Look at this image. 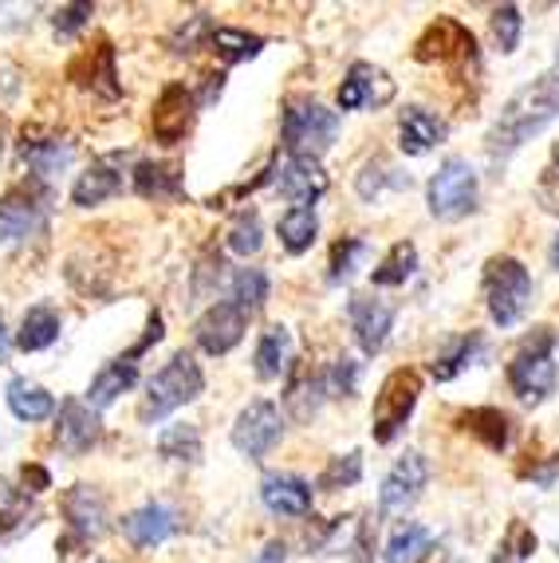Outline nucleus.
<instances>
[{
	"label": "nucleus",
	"instance_id": "f257e3e1",
	"mask_svg": "<svg viewBox=\"0 0 559 563\" xmlns=\"http://www.w3.org/2000/svg\"><path fill=\"white\" fill-rule=\"evenodd\" d=\"M556 114H559V64L551 67V71H544L540 79H531L528 87H520V91L501 107V114H496V122L485 134L489 154L520 151L524 142L536 139L548 122H556Z\"/></svg>",
	"mask_w": 559,
	"mask_h": 563
},
{
	"label": "nucleus",
	"instance_id": "f03ea898",
	"mask_svg": "<svg viewBox=\"0 0 559 563\" xmlns=\"http://www.w3.org/2000/svg\"><path fill=\"white\" fill-rule=\"evenodd\" d=\"M201 390H206V375H201L197 358L189 351H177V355H169V363L162 366L158 375L146 383V395L139 402V422L142 426L166 422L174 410L201 398Z\"/></svg>",
	"mask_w": 559,
	"mask_h": 563
},
{
	"label": "nucleus",
	"instance_id": "7ed1b4c3",
	"mask_svg": "<svg viewBox=\"0 0 559 563\" xmlns=\"http://www.w3.org/2000/svg\"><path fill=\"white\" fill-rule=\"evenodd\" d=\"M489 316L496 328H516L531 308V273L516 256H493L481 276Z\"/></svg>",
	"mask_w": 559,
	"mask_h": 563
},
{
	"label": "nucleus",
	"instance_id": "20e7f679",
	"mask_svg": "<svg viewBox=\"0 0 559 563\" xmlns=\"http://www.w3.org/2000/svg\"><path fill=\"white\" fill-rule=\"evenodd\" d=\"M559 366H556V335L548 328H536V335L524 343L508 363V386L520 402L540 406L544 398L556 395Z\"/></svg>",
	"mask_w": 559,
	"mask_h": 563
},
{
	"label": "nucleus",
	"instance_id": "39448f33",
	"mask_svg": "<svg viewBox=\"0 0 559 563\" xmlns=\"http://www.w3.org/2000/svg\"><path fill=\"white\" fill-rule=\"evenodd\" d=\"M339 134V114L327 107L311 103V99H288L284 119H280V142L284 151L296 158H319L331 151V142Z\"/></svg>",
	"mask_w": 559,
	"mask_h": 563
},
{
	"label": "nucleus",
	"instance_id": "423d86ee",
	"mask_svg": "<svg viewBox=\"0 0 559 563\" xmlns=\"http://www.w3.org/2000/svg\"><path fill=\"white\" fill-rule=\"evenodd\" d=\"M421 398V375L414 366H398L383 378L379 395H374V410H371V438L379 445H391L406 422H410L414 406Z\"/></svg>",
	"mask_w": 559,
	"mask_h": 563
},
{
	"label": "nucleus",
	"instance_id": "0eeeda50",
	"mask_svg": "<svg viewBox=\"0 0 559 563\" xmlns=\"http://www.w3.org/2000/svg\"><path fill=\"white\" fill-rule=\"evenodd\" d=\"M476 198H481V178H476V169L469 158H446L426 186L429 217H438V221H461V217H469L476 209Z\"/></svg>",
	"mask_w": 559,
	"mask_h": 563
},
{
	"label": "nucleus",
	"instance_id": "6e6552de",
	"mask_svg": "<svg viewBox=\"0 0 559 563\" xmlns=\"http://www.w3.org/2000/svg\"><path fill=\"white\" fill-rule=\"evenodd\" d=\"M280 433H284V418H280V406L268 402V398H256V402H249L241 413H237L233 422V445L237 453H244V457L261 461L268 457L272 450H276Z\"/></svg>",
	"mask_w": 559,
	"mask_h": 563
},
{
	"label": "nucleus",
	"instance_id": "1a4fd4ad",
	"mask_svg": "<svg viewBox=\"0 0 559 563\" xmlns=\"http://www.w3.org/2000/svg\"><path fill=\"white\" fill-rule=\"evenodd\" d=\"M197 114V95L186 84H166L154 99V111H150V131L162 146H177L186 139L189 126H194Z\"/></svg>",
	"mask_w": 559,
	"mask_h": 563
},
{
	"label": "nucleus",
	"instance_id": "9d476101",
	"mask_svg": "<svg viewBox=\"0 0 559 563\" xmlns=\"http://www.w3.org/2000/svg\"><path fill=\"white\" fill-rule=\"evenodd\" d=\"M64 520H67V544H91L107 532V500L99 488L91 485H72L64 493Z\"/></svg>",
	"mask_w": 559,
	"mask_h": 563
},
{
	"label": "nucleus",
	"instance_id": "9b49d317",
	"mask_svg": "<svg viewBox=\"0 0 559 563\" xmlns=\"http://www.w3.org/2000/svg\"><path fill=\"white\" fill-rule=\"evenodd\" d=\"M414 59L421 64H453V59H476L473 32L453 16H438L414 44Z\"/></svg>",
	"mask_w": 559,
	"mask_h": 563
},
{
	"label": "nucleus",
	"instance_id": "f8f14e48",
	"mask_svg": "<svg viewBox=\"0 0 559 563\" xmlns=\"http://www.w3.org/2000/svg\"><path fill=\"white\" fill-rule=\"evenodd\" d=\"M426 481H429V461L421 457V453L398 457L394 470L386 473L383 488H379V512H383V517H402V512L421 497Z\"/></svg>",
	"mask_w": 559,
	"mask_h": 563
},
{
	"label": "nucleus",
	"instance_id": "ddd939ff",
	"mask_svg": "<svg viewBox=\"0 0 559 563\" xmlns=\"http://www.w3.org/2000/svg\"><path fill=\"white\" fill-rule=\"evenodd\" d=\"M394 99V79L386 76L383 67L366 64V59H359V64L347 67V79L339 84V95L336 103L339 111H366V107H386Z\"/></svg>",
	"mask_w": 559,
	"mask_h": 563
},
{
	"label": "nucleus",
	"instance_id": "4468645a",
	"mask_svg": "<svg viewBox=\"0 0 559 563\" xmlns=\"http://www.w3.org/2000/svg\"><path fill=\"white\" fill-rule=\"evenodd\" d=\"M249 331V316L237 308L233 300H217L213 308H206V316L194 323L197 347L206 355H229Z\"/></svg>",
	"mask_w": 559,
	"mask_h": 563
},
{
	"label": "nucleus",
	"instance_id": "2eb2a0df",
	"mask_svg": "<svg viewBox=\"0 0 559 563\" xmlns=\"http://www.w3.org/2000/svg\"><path fill=\"white\" fill-rule=\"evenodd\" d=\"M103 438V422L99 410L84 402V398H64L56 410V442L67 457H84L87 450H95Z\"/></svg>",
	"mask_w": 559,
	"mask_h": 563
},
{
	"label": "nucleus",
	"instance_id": "dca6fc26",
	"mask_svg": "<svg viewBox=\"0 0 559 563\" xmlns=\"http://www.w3.org/2000/svg\"><path fill=\"white\" fill-rule=\"evenodd\" d=\"M347 316H351V331H354L359 351H363V355H379V351L386 347V339H391V328H394L391 303L374 300V296H351Z\"/></svg>",
	"mask_w": 559,
	"mask_h": 563
},
{
	"label": "nucleus",
	"instance_id": "f3484780",
	"mask_svg": "<svg viewBox=\"0 0 559 563\" xmlns=\"http://www.w3.org/2000/svg\"><path fill=\"white\" fill-rule=\"evenodd\" d=\"M276 189L292 206L316 209V201L327 194V174H324V166H319V158H296V154H288L276 174Z\"/></svg>",
	"mask_w": 559,
	"mask_h": 563
},
{
	"label": "nucleus",
	"instance_id": "a211bd4d",
	"mask_svg": "<svg viewBox=\"0 0 559 563\" xmlns=\"http://www.w3.org/2000/svg\"><path fill=\"white\" fill-rule=\"evenodd\" d=\"M261 500L268 512H276V517H308L311 512V485L304 477H296V473H268V477L261 481Z\"/></svg>",
	"mask_w": 559,
	"mask_h": 563
},
{
	"label": "nucleus",
	"instance_id": "6ab92c4d",
	"mask_svg": "<svg viewBox=\"0 0 559 563\" xmlns=\"http://www.w3.org/2000/svg\"><path fill=\"white\" fill-rule=\"evenodd\" d=\"M119 189H122V166H119V154H111V158L91 162V166L75 178L72 201L79 209H95V206H103V201H111Z\"/></svg>",
	"mask_w": 559,
	"mask_h": 563
},
{
	"label": "nucleus",
	"instance_id": "aec40b11",
	"mask_svg": "<svg viewBox=\"0 0 559 563\" xmlns=\"http://www.w3.org/2000/svg\"><path fill=\"white\" fill-rule=\"evenodd\" d=\"M446 134H449L446 122L434 111H426V107H406L398 119V146H402V154H410V158H421V154H429L434 146H441Z\"/></svg>",
	"mask_w": 559,
	"mask_h": 563
},
{
	"label": "nucleus",
	"instance_id": "412c9836",
	"mask_svg": "<svg viewBox=\"0 0 559 563\" xmlns=\"http://www.w3.org/2000/svg\"><path fill=\"white\" fill-rule=\"evenodd\" d=\"M122 532H127V540H131L134 548L146 552V548L166 544L169 536L177 532V517L166 505H142V508H134L131 517L122 520Z\"/></svg>",
	"mask_w": 559,
	"mask_h": 563
},
{
	"label": "nucleus",
	"instance_id": "4be33fe9",
	"mask_svg": "<svg viewBox=\"0 0 559 563\" xmlns=\"http://www.w3.org/2000/svg\"><path fill=\"white\" fill-rule=\"evenodd\" d=\"M134 194L146 201H177L186 194V178L177 162H139L134 166Z\"/></svg>",
	"mask_w": 559,
	"mask_h": 563
},
{
	"label": "nucleus",
	"instance_id": "5701e85b",
	"mask_svg": "<svg viewBox=\"0 0 559 563\" xmlns=\"http://www.w3.org/2000/svg\"><path fill=\"white\" fill-rule=\"evenodd\" d=\"M40 225V201L32 189L17 186L0 194V241H24Z\"/></svg>",
	"mask_w": 559,
	"mask_h": 563
},
{
	"label": "nucleus",
	"instance_id": "b1692460",
	"mask_svg": "<svg viewBox=\"0 0 559 563\" xmlns=\"http://www.w3.org/2000/svg\"><path fill=\"white\" fill-rule=\"evenodd\" d=\"M134 383H139V366L127 363V358H111V363L99 366V375L91 378L84 402L91 406V410H107V406L119 402V395H127Z\"/></svg>",
	"mask_w": 559,
	"mask_h": 563
},
{
	"label": "nucleus",
	"instance_id": "393cba45",
	"mask_svg": "<svg viewBox=\"0 0 559 563\" xmlns=\"http://www.w3.org/2000/svg\"><path fill=\"white\" fill-rule=\"evenodd\" d=\"M292 363V331L284 323H272L261 339H256V355H252V371L261 383H276Z\"/></svg>",
	"mask_w": 559,
	"mask_h": 563
},
{
	"label": "nucleus",
	"instance_id": "a878e982",
	"mask_svg": "<svg viewBox=\"0 0 559 563\" xmlns=\"http://www.w3.org/2000/svg\"><path fill=\"white\" fill-rule=\"evenodd\" d=\"M20 158L36 169L40 181H47L52 174H59V169L72 162V142H64V139H36V131H29V126H24V134H20Z\"/></svg>",
	"mask_w": 559,
	"mask_h": 563
},
{
	"label": "nucleus",
	"instance_id": "bb28decb",
	"mask_svg": "<svg viewBox=\"0 0 559 563\" xmlns=\"http://www.w3.org/2000/svg\"><path fill=\"white\" fill-rule=\"evenodd\" d=\"M457 426L465 433H473L476 442L485 445V450L501 453L508 445V433H513V422H508V413L496 410V406H473L457 418Z\"/></svg>",
	"mask_w": 559,
	"mask_h": 563
},
{
	"label": "nucleus",
	"instance_id": "cd10ccee",
	"mask_svg": "<svg viewBox=\"0 0 559 563\" xmlns=\"http://www.w3.org/2000/svg\"><path fill=\"white\" fill-rule=\"evenodd\" d=\"M4 398H9L12 418H20V422H29V426L47 422V418L56 413V398L47 395L40 383H29V378H12Z\"/></svg>",
	"mask_w": 559,
	"mask_h": 563
},
{
	"label": "nucleus",
	"instance_id": "c85d7f7f",
	"mask_svg": "<svg viewBox=\"0 0 559 563\" xmlns=\"http://www.w3.org/2000/svg\"><path fill=\"white\" fill-rule=\"evenodd\" d=\"M59 339V311L52 303H36V308L24 311L17 331V347L24 355H36V351H47Z\"/></svg>",
	"mask_w": 559,
	"mask_h": 563
},
{
	"label": "nucleus",
	"instance_id": "c756f323",
	"mask_svg": "<svg viewBox=\"0 0 559 563\" xmlns=\"http://www.w3.org/2000/svg\"><path fill=\"white\" fill-rule=\"evenodd\" d=\"M324 395H327L324 375H311L308 366H299L296 375H292V383H288L284 406L292 410V418H296V422H311V418L319 413V406H324Z\"/></svg>",
	"mask_w": 559,
	"mask_h": 563
},
{
	"label": "nucleus",
	"instance_id": "7c9ffc66",
	"mask_svg": "<svg viewBox=\"0 0 559 563\" xmlns=\"http://www.w3.org/2000/svg\"><path fill=\"white\" fill-rule=\"evenodd\" d=\"M276 233H280V244H284V249H288L292 256H304L311 249V244H316V233H319L316 209H311V206H292V209H284V213H280Z\"/></svg>",
	"mask_w": 559,
	"mask_h": 563
},
{
	"label": "nucleus",
	"instance_id": "2f4dec72",
	"mask_svg": "<svg viewBox=\"0 0 559 563\" xmlns=\"http://www.w3.org/2000/svg\"><path fill=\"white\" fill-rule=\"evenodd\" d=\"M414 273H418V244L398 241V244H391V253L379 261V268H371V284L374 288H402Z\"/></svg>",
	"mask_w": 559,
	"mask_h": 563
},
{
	"label": "nucleus",
	"instance_id": "473e14b6",
	"mask_svg": "<svg viewBox=\"0 0 559 563\" xmlns=\"http://www.w3.org/2000/svg\"><path fill=\"white\" fill-rule=\"evenodd\" d=\"M434 548V532L418 520H406V525L394 528V536L386 540V552L383 560L386 563H421L426 552Z\"/></svg>",
	"mask_w": 559,
	"mask_h": 563
},
{
	"label": "nucleus",
	"instance_id": "72a5a7b5",
	"mask_svg": "<svg viewBox=\"0 0 559 563\" xmlns=\"http://www.w3.org/2000/svg\"><path fill=\"white\" fill-rule=\"evenodd\" d=\"M209 47L217 52L224 67H237L244 59H256L264 52V36L256 32H244V29H213L209 32Z\"/></svg>",
	"mask_w": 559,
	"mask_h": 563
},
{
	"label": "nucleus",
	"instance_id": "f704fd0d",
	"mask_svg": "<svg viewBox=\"0 0 559 563\" xmlns=\"http://www.w3.org/2000/svg\"><path fill=\"white\" fill-rule=\"evenodd\" d=\"M354 189H359V198L363 201H379L386 189H410V174H402L398 166H391L386 158H374L359 169V178H354Z\"/></svg>",
	"mask_w": 559,
	"mask_h": 563
},
{
	"label": "nucleus",
	"instance_id": "c9c22d12",
	"mask_svg": "<svg viewBox=\"0 0 559 563\" xmlns=\"http://www.w3.org/2000/svg\"><path fill=\"white\" fill-rule=\"evenodd\" d=\"M84 64H87V79H84V84L91 87L95 95H103V99H119L122 84H119V71H114V47L107 44V40L99 47H91V52H87Z\"/></svg>",
	"mask_w": 559,
	"mask_h": 563
},
{
	"label": "nucleus",
	"instance_id": "e433bc0d",
	"mask_svg": "<svg viewBox=\"0 0 559 563\" xmlns=\"http://www.w3.org/2000/svg\"><path fill=\"white\" fill-rule=\"evenodd\" d=\"M536 548H540V536L531 532L528 520H508V528H504L501 544H496L489 563H528L536 555Z\"/></svg>",
	"mask_w": 559,
	"mask_h": 563
},
{
	"label": "nucleus",
	"instance_id": "4c0bfd02",
	"mask_svg": "<svg viewBox=\"0 0 559 563\" xmlns=\"http://www.w3.org/2000/svg\"><path fill=\"white\" fill-rule=\"evenodd\" d=\"M158 453L166 461L194 465V461L201 457V433H197V426H189V422L166 426V430L158 433Z\"/></svg>",
	"mask_w": 559,
	"mask_h": 563
},
{
	"label": "nucleus",
	"instance_id": "58836bf2",
	"mask_svg": "<svg viewBox=\"0 0 559 563\" xmlns=\"http://www.w3.org/2000/svg\"><path fill=\"white\" fill-rule=\"evenodd\" d=\"M481 347H485V343H481V335H476V331H473V335H461L453 347L446 351V355L434 358L429 375L438 378V383H449V378H457L461 371H465V366H473V358L481 355Z\"/></svg>",
	"mask_w": 559,
	"mask_h": 563
},
{
	"label": "nucleus",
	"instance_id": "ea45409f",
	"mask_svg": "<svg viewBox=\"0 0 559 563\" xmlns=\"http://www.w3.org/2000/svg\"><path fill=\"white\" fill-rule=\"evenodd\" d=\"M229 300L252 320V316L264 308V300H268V276H264L261 268H241V273L233 276V296H229Z\"/></svg>",
	"mask_w": 559,
	"mask_h": 563
},
{
	"label": "nucleus",
	"instance_id": "a19ab883",
	"mask_svg": "<svg viewBox=\"0 0 559 563\" xmlns=\"http://www.w3.org/2000/svg\"><path fill=\"white\" fill-rule=\"evenodd\" d=\"M36 525L32 520V500L24 488H12V485H0V540L12 532H20V528Z\"/></svg>",
	"mask_w": 559,
	"mask_h": 563
},
{
	"label": "nucleus",
	"instance_id": "79ce46f5",
	"mask_svg": "<svg viewBox=\"0 0 559 563\" xmlns=\"http://www.w3.org/2000/svg\"><path fill=\"white\" fill-rule=\"evenodd\" d=\"M366 241L363 236H343V241H336V249H331V261H327V280L331 284H343L354 276V268L366 261Z\"/></svg>",
	"mask_w": 559,
	"mask_h": 563
},
{
	"label": "nucleus",
	"instance_id": "37998d69",
	"mask_svg": "<svg viewBox=\"0 0 559 563\" xmlns=\"http://www.w3.org/2000/svg\"><path fill=\"white\" fill-rule=\"evenodd\" d=\"M363 481V453L351 450V453H339V457H331L324 465V473H319V488H327V493H336V488H351Z\"/></svg>",
	"mask_w": 559,
	"mask_h": 563
},
{
	"label": "nucleus",
	"instance_id": "c03bdc74",
	"mask_svg": "<svg viewBox=\"0 0 559 563\" xmlns=\"http://www.w3.org/2000/svg\"><path fill=\"white\" fill-rule=\"evenodd\" d=\"M229 253L233 256H252L261 253L264 244V229H261V217H256V209H244L241 217L233 221V229H229Z\"/></svg>",
	"mask_w": 559,
	"mask_h": 563
},
{
	"label": "nucleus",
	"instance_id": "a18cd8bd",
	"mask_svg": "<svg viewBox=\"0 0 559 563\" xmlns=\"http://www.w3.org/2000/svg\"><path fill=\"white\" fill-rule=\"evenodd\" d=\"M209 32H213V20L206 12H197V16H186V24L169 36V47H174L177 56H189L197 47H209Z\"/></svg>",
	"mask_w": 559,
	"mask_h": 563
},
{
	"label": "nucleus",
	"instance_id": "49530a36",
	"mask_svg": "<svg viewBox=\"0 0 559 563\" xmlns=\"http://www.w3.org/2000/svg\"><path fill=\"white\" fill-rule=\"evenodd\" d=\"M520 32H524V16L516 4H501V9H493V40L496 47H501L504 56L508 52H516V44H520Z\"/></svg>",
	"mask_w": 559,
	"mask_h": 563
},
{
	"label": "nucleus",
	"instance_id": "de8ad7c7",
	"mask_svg": "<svg viewBox=\"0 0 559 563\" xmlns=\"http://www.w3.org/2000/svg\"><path fill=\"white\" fill-rule=\"evenodd\" d=\"M324 383H327V395L331 398H354L359 395V363L354 358H336L331 363V371L324 375Z\"/></svg>",
	"mask_w": 559,
	"mask_h": 563
},
{
	"label": "nucleus",
	"instance_id": "09e8293b",
	"mask_svg": "<svg viewBox=\"0 0 559 563\" xmlns=\"http://www.w3.org/2000/svg\"><path fill=\"white\" fill-rule=\"evenodd\" d=\"M91 16H95L91 4H64V9H56V16H52V29H56V36H75L79 29H87Z\"/></svg>",
	"mask_w": 559,
	"mask_h": 563
},
{
	"label": "nucleus",
	"instance_id": "8fccbe9b",
	"mask_svg": "<svg viewBox=\"0 0 559 563\" xmlns=\"http://www.w3.org/2000/svg\"><path fill=\"white\" fill-rule=\"evenodd\" d=\"M162 335H166V331H162V316H158V311H150V320H146V335H142L139 343H134L131 355H122V358H127V363H134V358L146 355V351L154 347V343H158Z\"/></svg>",
	"mask_w": 559,
	"mask_h": 563
},
{
	"label": "nucleus",
	"instance_id": "3c124183",
	"mask_svg": "<svg viewBox=\"0 0 559 563\" xmlns=\"http://www.w3.org/2000/svg\"><path fill=\"white\" fill-rule=\"evenodd\" d=\"M20 481H24V493H44V488H52V473H47L44 465H24Z\"/></svg>",
	"mask_w": 559,
	"mask_h": 563
},
{
	"label": "nucleus",
	"instance_id": "603ef678",
	"mask_svg": "<svg viewBox=\"0 0 559 563\" xmlns=\"http://www.w3.org/2000/svg\"><path fill=\"white\" fill-rule=\"evenodd\" d=\"M284 560H288V544H284V540H268L256 563H284Z\"/></svg>",
	"mask_w": 559,
	"mask_h": 563
},
{
	"label": "nucleus",
	"instance_id": "864d4df0",
	"mask_svg": "<svg viewBox=\"0 0 559 563\" xmlns=\"http://www.w3.org/2000/svg\"><path fill=\"white\" fill-rule=\"evenodd\" d=\"M9 351H12V339H9V328H4V316H0V366L9 363Z\"/></svg>",
	"mask_w": 559,
	"mask_h": 563
},
{
	"label": "nucleus",
	"instance_id": "5fc2aeb1",
	"mask_svg": "<svg viewBox=\"0 0 559 563\" xmlns=\"http://www.w3.org/2000/svg\"><path fill=\"white\" fill-rule=\"evenodd\" d=\"M551 181H559V146L551 151V162H548V169H544V186H551Z\"/></svg>",
	"mask_w": 559,
	"mask_h": 563
},
{
	"label": "nucleus",
	"instance_id": "6e6d98bb",
	"mask_svg": "<svg viewBox=\"0 0 559 563\" xmlns=\"http://www.w3.org/2000/svg\"><path fill=\"white\" fill-rule=\"evenodd\" d=\"M548 261H551V268H556V273H559V236H556V241H551V253H548Z\"/></svg>",
	"mask_w": 559,
	"mask_h": 563
},
{
	"label": "nucleus",
	"instance_id": "4d7b16f0",
	"mask_svg": "<svg viewBox=\"0 0 559 563\" xmlns=\"http://www.w3.org/2000/svg\"><path fill=\"white\" fill-rule=\"evenodd\" d=\"M0 158H4V134H0Z\"/></svg>",
	"mask_w": 559,
	"mask_h": 563
}]
</instances>
